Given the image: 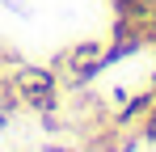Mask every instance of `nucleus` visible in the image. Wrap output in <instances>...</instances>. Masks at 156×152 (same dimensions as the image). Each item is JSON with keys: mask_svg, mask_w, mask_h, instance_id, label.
<instances>
[{"mask_svg": "<svg viewBox=\"0 0 156 152\" xmlns=\"http://www.w3.org/2000/svg\"><path fill=\"white\" fill-rule=\"evenodd\" d=\"M17 97L26 101V106H34L38 114H51L55 101H59L55 72H47V68H21L17 72Z\"/></svg>", "mask_w": 156, "mask_h": 152, "instance_id": "f257e3e1", "label": "nucleus"}, {"mask_svg": "<svg viewBox=\"0 0 156 152\" xmlns=\"http://www.w3.org/2000/svg\"><path fill=\"white\" fill-rule=\"evenodd\" d=\"M63 63H68V72L76 80H93L105 68V42H80V47H72L63 55Z\"/></svg>", "mask_w": 156, "mask_h": 152, "instance_id": "f03ea898", "label": "nucleus"}, {"mask_svg": "<svg viewBox=\"0 0 156 152\" xmlns=\"http://www.w3.org/2000/svg\"><path fill=\"white\" fill-rule=\"evenodd\" d=\"M144 135L156 144V106H152V114H148V127H144Z\"/></svg>", "mask_w": 156, "mask_h": 152, "instance_id": "7ed1b4c3", "label": "nucleus"}, {"mask_svg": "<svg viewBox=\"0 0 156 152\" xmlns=\"http://www.w3.org/2000/svg\"><path fill=\"white\" fill-rule=\"evenodd\" d=\"M152 80H156V76H152ZM152 93H156V85H152Z\"/></svg>", "mask_w": 156, "mask_h": 152, "instance_id": "20e7f679", "label": "nucleus"}]
</instances>
